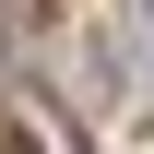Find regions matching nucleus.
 <instances>
[{"label": "nucleus", "mask_w": 154, "mask_h": 154, "mask_svg": "<svg viewBox=\"0 0 154 154\" xmlns=\"http://www.w3.org/2000/svg\"><path fill=\"white\" fill-rule=\"evenodd\" d=\"M0 154H36V142H24V131H12V142H0Z\"/></svg>", "instance_id": "obj_1"}]
</instances>
